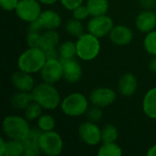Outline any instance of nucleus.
<instances>
[{
  "instance_id": "nucleus-1",
  "label": "nucleus",
  "mask_w": 156,
  "mask_h": 156,
  "mask_svg": "<svg viewBox=\"0 0 156 156\" xmlns=\"http://www.w3.org/2000/svg\"><path fill=\"white\" fill-rule=\"evenodd\" d=\"M33 101H37L44 110L53 111L60 107L61 96L55 84H50L45 81L37 83L31 91Z\"/></svg>"
},
{
  "instance_id": "nucleus-2",
  "label": "nucleus",
  "mask_w": 156,
  "mask_h": 156,
  "mask_svg": "<svg viewBox=\"0 0 156 156\" xmlns=\"http://www.w3.org/2000/svg\"><path fill=\"white\" fill-rule=\"evenodd\" d=\"M47 61L45 51L39 48H27L17 58V68L22 71L31 74L40 72Z\"/></svg>"
},
{
  "instance_id": "nucleus-3",
  "label": "nucleus",
  "mask_w": 156,
  "mask_h": 156,
  "mask_svg": "<svg viewBox=\"0 0 156 156\" xmlns=\"http://www.w3.org/2000/svg\"><path fill=\"white\" fill-rule=\"evenodd\" d=\"M29 122L25 116L16 114L7 115L2 122L3 133L7 139L23 141L31 130Z\"/></svg>"
},
{
  "instance_id": "nucleus-4",
  "label": "nucleus",
  "mask_w": 156,
  "mask_h": 156,
  "mask_svg": "<svg viewBox=\"0 0 156 156\" xmlns=\"http://www.w3.org/2000/svg\"><path fill=\"white\" fill-rule=\"evenodd\" d=\"M77 58L82 61H91L95 59L101 48L100 38L89 32L82 34L76 40Z\"/></svg>"
},
{
  "instance_id": "nucleus-5",
  "label": "nucleus",
  "mask_w": 156,
  "mask_h": 156,
  "mask_svg": "<svg viewBox=\"0 0 156 156\" xmlns=\"http://www.w3.org/2000/svg\"><path fill=\"white\" fill-rule=\"evenodd\" d=\"M90 100L83 93L72 92L61 100L60 110L69 117H80L86 114L90 108Z\"/></svg>"
},
{
  "instance_id": "nucleus-6",
  "label": "nucleus",
  "mask_w": 156,
  "mask_h": 156,
  "mask_svg": "<svg viewBox=\"0 0 156 156\" xmlns=\"http://www.w3.org/2000/svg\"><path fill=\"white\" fill-rule=\"evenodd\" d=\"M39 147L45 155L58 156L63 152L64 142L60 134L55 130L44 132L40 134Z\"/></svg>"
},
{
  "instance_id": "nucleus-7",
  "label": "nucleus",
  "mask_w": 156,
  "mask_h": 156,
  "mask_svg": "<svg viewBox=\"0 0 156 156\" xmlns=\"http://www.w3.org/2000/svg\"><path fill=\"white\" fill-rule=\"evenodd\" d=\"M62 24L61 16L55 10L46 9L43 10L39 17L29 24L28 30L41 32L42 30L58 29Z\"/></svg>"
},
{
  "instance_id": "nucleus-8",
  "label": "nucleus",
  "mask_w": 156,
  "mask_h": 156,
  "mask_svg": "<svg viewBox=\"0 0 156 156\" xmlns=\"http://www.w3.org/2000/svg\"><path fill=\"white\" fill-rule=\"evenodd\" d=\"M41 5L38 0H20L15 12L21 21L30 24L39 17L43 11Z\"/></svg>"
},
{
  "instance_id": "nucleus-9",
  "label": "nucleus",
  "mask_w": 156,
  "mask_h": 156,
  "mask_svg": "<svg viewBox=\"0 0 156 156\" xmlns=\"http://www.w3.org/2000/svg\"><path fill=\"white\" fill-rule=\"evenodd\" d=\"M113 27V19L108 15H102L91 16L87 23L86 28L87 32L101 38L109 35Z\"/></svg>"
},
{
  "instance_id": "nucleus-10",
  "label": "nucleus",
  "mask_w": 156,
  "mask_h": 156,
  "mask_svg": "<svg viewBox=\"0 0 156 156\" xmlns=\"http://www.w3.org/2000/svg\"><path fill=\"white\" fill-rule=\"evenodd\" d=\"M80 139L89 146H97L101 144V129L97 122L86 121L78 129Z\"/></svg>"
},
{
  "instance_id": "nucleus-11",
  "label": "nucleus",
  "mask_w": 156,
  "mask_h": 156,
  "mask_svg": "<svg viewBox=\"0 0 156 156\" xmlns=\"http://www.w3.org/2000/svg\"><path fill=\"white\" fill-rule=\"evenodd\" d=\"M42 81L56 84L63 79V66L60 58L47 59L45 65L40 70Z\"/></svg>"
},
{
  "instance_id": "nucleus-12",
  "label": "nucleus",
  "mask_w": 156,
  "mask_h": 156,
  "mask_svg": "<svg viewBox=\"0 0 156 156\" xmlns=\"http://www.w3.org/2000/svg\"><path fill=\"white\" fill-rule=\"evenodd\" d=\"M117 99L116 91L109 87H98L91 90L89 100L91 105L100 108H106L112 105Z\"/></svg>"
},
{
  "instance_id": "nucleus-13",
  "label": "nucleus",
  "mask_w": 156,
  "mask_h": 156,
  "mask_svg": "<svg viewBox=\"0 0 156 156\" xmlns=\"http://www.w3.org/2000/svg\"><path fill=\"white\" fill-rule=\"evenodd\" d=\"M63 66V79L71 84L79 82L82 78V66L80 62L73 58L61 59Z\"/></svg>"
},
{
  "instance_id": "nucleus-14",
  "label": "nucleus",
  "mask_w": 156,
  "mask_h": 156,
  "mask_svg": "<svg viewBox=\"0 0 156 156\" xmlns=\"http://www.w3.org/2000/svg\"><path fill=\"white\" fill-rule=\"evenodd\" d=\"M33 75L34 74L18 69L12 74L11 83L16 90L31 92L37 85Z\"/></svg>"
},
{
  "instance_id": "nucleus-15",
  "label": "nucleus",
  "mask_w": 156,
  "mask_h": 156,
  "mask_svg": "<svg viewBox=\"0 0 156 156\" xmlns=\"http://www.w3.org/2000/svg\"><path fill=\"white\" fill-rule=\"evenodd\" d=\"M110 40L116 46L124 47L129 45L133 39V30L125 25H114L109 34Z\"/></svg>"
},
{
  "instance_id": "nucleus-16",
  "label": "nucleus",
  "mask_w": 156,
  "mask_h": 156,
  "mask_svg": "<svg viewBox=\"0 0 156 156\" xmlns=\"http://www.w3.org/2000/svg\"><path fill=\"white\" fill-rule=\"evenodd\" d=\"M136 28L144 34H147L156 28V12L150 9L141 11L135 19Z\"/></svg>"
},
{
  "instance_id": "nucleus-17",
  "label": "nucleus",
  "mask_w": 156,
  "mask_h": 156,
  "mask_svg": "<svg viewBox=\"0 0 156 156\" xmlns=\"http://www.w3.org/2000/svg\"><path fill=\"white\" fill-rule=\"evenodd\" d=\"M138 90V80L133 73L122 74L118 80V91L123 97H132Z\"/></svg>"
},
{
  "instance_id": "nucleus-18",
  "label": "nucleus",
  "mask_w": 156,
  "mask_h": 156,
  "mask_svg": "<svg viewBox=\"0 0 156 156\" xmlns=\"http://www.w3.org/2000/svg\"><path fill=\"white\" fill-rule=\"evenodd\" d=\"M41 131L36 128H31L27 136L22 141L25 146L24 156H37L41 154V150L39 147V138Z\"/></svg>"
},
{
  "instance_id": "nucleus-19",
  "label": "nucleus",
  "mask_w": 156,
  "mask_h": 156,
  "mask_svg": "<svg viewBox=\"0 0 156 156\" xmlns=\"http://www.w3.org/2000/svg\"><path fill=\"white\" fill-rule=\"evenodd\" d=\"M143 111L148 118L156 120V87L151 88L144 94Z\"/></svg>"
},
{
  "instance_id": "nucleus-20",
  "label": "nucleus",
  "mask_w": 156,
  "mask_h": 156,
  "mask_svg": "<svg viewBox=\"0 0 156 156\" xmlns=\"http://www.w3.org/2000/svg\"><path fill=\"white\" fill-rule=\"evenodd\" d=\"M59 41L60 36L58 32H57V29L44 30V32L41 33L39 48H41L44 51L51 48H57L59 45Z\"/></svg>"
},
{
  "instance_id": "nucleus-21",
  "label": "nucleus",
  "mask_w": 156,
  "mask_h": 156,
  "mask_svg": "<svg viewBox=\"0 0 156 156\" xmlns=\"http://www.w3.org/2000/svg\"><path fill=\"white\" fill-rule=\"evenodd\" d=\"M33 101L31 92L17 90L10 98V105L14 110L24 111Z\"/></svg>"
},
{
  "instance_id": "nucleus-22",
  "label": "nucleus",
  "mask_w": 156,
  "mask_h": 156,
  "mask_svg": "<svg viewBox=\"0 0 156 156\" xmlns=\"http://www.w3.org/2000/svg\"><path fill=\"white\" fill-rule=\"evenodd\" d=\"M85 5L89 9L90 16L107 15L110 8L108 0H87Z\"/></svg>"
},
{
  "instance_id": "nucleus-23",
  "label": "nucleus",
  "mask_w": 156,
  "mask_h": 156,
  "mask_svg": "<svg viewBox=\"0 0 156 156\" xmlns=\"http://www.w3.org/2000/svg\"><path fill=\"white\" fill-rule=\"evenodd\" d=\"M59 58L60 59H69L77 57V48L76 42L71 40H66L58 45V47Z\"/></svg>"
},
{
  "instance_id": "nucleus-24",
  "label": "nucleus",
  "mask_w": 156,
  "mask_h": 156,
  "mask_svg": "<svg viewBox=\"0 0 156 156\" xmlns=\"http://www.w3.org/2000/svg\"><path fill=\"white\" fill-rule=\"evenodd\" d=\"M97 154L99 156H122V149L116 142L101 143Z\"/></svg>"
},
{
  "instance_id": "nucleus-25",
  "label": "nucleus",
  "mask_w": 156,
  "mask_h": 156,
  "mask_svg": "<svg viewBox=\"0 0 156 156\" xmlns=\"http://www.w3.org/2000/svg\"><path fill=\"white\" fill-rule=\"evenodd\" d=\"M25 154V146L22 141L19 140H6V147L4 156H21Z\"/></svg>"
},
{
  "instance_id": "nucleus-26",
  "label": "nucleus",
  "mask_w": 156,
  "mask_h": 156,
  "mask_svg": "<svg viewBox=\"0 0 156 156\" xmlns=\"http://www.w3.org/2000/svg\"><path fill=\"white\" fill-rule=\"evenodd\" d=\"M56 121L55 118L48 113H42L41 116L37 120V128L42 133L55 130Z\"/></svg>"
},
{
  "instance_id": "nucleus-27",
  "label": "nucleus",
  "mask_w": 156,
  "mask_h": 156,
  "mask_svg": "<svg viewBox=\"0 0 156 156\" xmlns=\"http://www.w3.org/2000/svg\"><path fill=\"white\" fill-rule=\"evenodd\" d=\"M119 138V131L114 124H105L101 129V143L116 142Z\"/></svg>"
},
{
  "instance_id": "nucleus-28",
  "label": "nucleus",
  "mask_w": 156,
  "mask_h": 156,
  "mask_svg": "<svg viewBox=\"0 0 156 156\" xmlns=\"http://www.w3.org/2000/svg\"><path fill=\"white\" fill-rule=\"evenodd\" d=\"M65 30L69 36L76 37H79L80 36L85 33L82 21H80L75 18H71L67 21L65 25Z\"/></svg>"
},
{
  "instance_id": "nucleus-29",
  "label": "nucleus",
  "mask_w": 156,
  "mask_h": 156,
  "mask_svg": "<svg viewBox=\"0 0 156 156\" xmlns=\"http://www.w3.org/2000/svg\"><path fill=\"white\" fill-rule=\"evenodd\" d=\"M43 108L35 101H32L30 104L24 110V116L29 122L37 121L43 113Z\"/></svg>"
},
{
  "instance_id": "nucleus-30",
  "label": "nucleus",
  "mask_w": 156,
  "mask_h": 156,
  "mask_svg": "<svg viewBox=\"0 0 156 156\" xmlns=\"http://www.w3.org/2000/svg\"><path fill=\"white\" fill-rule=\"evenodd\" d=\"M144 48L151 56H156V29L145 34L144 39Z\"/></svg>"
},
{
  "instance_id": "nucleus-31",
  "label": "nucleus",
  "mask_w": 156,
  "mask_h": 156,
  "mask_svg": "<svg viewBox=\"0 0 156 156\" xmlns=\"http://www.w3.org/2000/svg\"><path fill=\"white\" fill-rule=\"evenodd\" d=\"M86 116H87L88 121H90V122H99L102 119V116H103L102 108L92 105L87 111Z\"/></svg>"
},
{
  "instance_id": "nucleus-32",
  "label": "nucleus",
  "mask_w": 156,
  "mask_h": 156,
  "mask_svg": "<svg viewBox=\"0 0 156 156\" xmlns=\"http://www.w3.org/2000/svg\"><path fill=\"white\" fill-rule=\"evenodd\" d=\"M40 38H41V32L28 30L27 35V39H26L27 47H29V48L39 47Z\"/></svg>"
},
{
  "instance_id": "nucleus-33",
  "label": "nucleus",
  "mask_w": 156,
  "mask_h": 156,
  "mask_svg": "<svg viewBox=\"0 0 156 156\" xmlns=\"http://www.w3.org/2000/svg\"><path fill=\"white\" fill-rule=\"evenodd\" d=\"M72 16H73V18L78 19L80 21H84L89 16H90L89 9L86 5H81L76 7L72 11Z\"/></svg>"
},
{
  "instance_id": "nucleus-34",
  "label": "nucleus",
  "mask_w": 156,
  "mask_h": 156,
  "mask_svg": "<svg viewBox=\"0 0 156 156\" xmlns=\"http://www.w3.org/2000/svg\"><path fill=\"white\" fill-rule=\"evenodd\" d=\"M59 2L65 9L73 11L76 7L83 5L84 0H59Z\"/></svg>"
},
{
  "instance_id": "nucleus-35",
  "label": "nucleus",
  "mask_w": 156,
  "mask_h": 156,
  "mask_svg": "<svg viewBox=\"0 0 156 156\" xmlns=\"http://www.w3.org/2000/svg\"><path fill=\"white\" fill-rule=\"evenodd\" d=\"M19 1L20 0H0V5L5 11L11 12V11H15Z\"/></svg>"
},
{
  "instance_id": "nucleus-36",
  "label": "nucleus",
  "mask_w": 156,
  "mask_h": 156,
  "mask_svg": "<svg viewBox=\"0 0 156 156\" xmlns=\"http://www.w3.org/2000/svg\"><path fill=\"white\" fill-rule=\"evenodd\" d=\"M139 3L144 9L153 10L156 6V0H139Z\"/></svg>"
},
{
  "instance_id": "nucleus-37",
  "label": "nucleus",
  "mask_w": 156,
  "mask_h": 156,
  "mask_svg": "<svg viewBox=\"0 0 156 156\" xmlns=\"http://www.w3.org/2000/svg\"><path fill=\"white\" fill-rule=\"evenodd\" d=\"M47 59H53V58H59V54H58V48H51L48 50L45 51Z\"/></svg>"
},
{
  "instance_id": "nucleus-38",
  "label": "nucleus",
  "mask_w": 156,
  "mask_h": 156,
  "mask_svg": "<svg viewBox=\"0 0 156 156\" xmlns=\"http://www.w3.org/2000/svg\"><path fill=\"white\" fill-rule=\"evenodd\" d=\"M149 69L153 73H156V56H152V58L149 63Z\"/></svg>"
},
{
  "instance_id": "nucleus-39",
  "label": "nucleus",
  "mask_w": 156,
  "mask_h": 156,
  "mask_svg": "<svg viewBox=\"0 0 156 156\" xmlns=\"http://www.w3.org/2000/svg\"><path fill=\"white\" fill-rule=\"evenodd\" d=\"M5 147H6V140H5L4 138L0 139V155H5Z\"/></svg>"
},
{
  "instance_id": "nucleus-40",
  "label": "nucleus",
  "mask_w": 156,
  "mask_h": 156,
  "mask_svg": "<svg viewBox=\"0 0 156 156\" xmlns=\"http://www.w3.org/2000/svg\"><path fill=\"white\" fill-rule=\"evenodd\" d=\"M38 1L44 5H55L56 3H58L59 0H38Z\"/></svg>"
},
{
  "instance_id": "nucleus-41",
  "label": "nucleus",
  "mask_w": 156,
  "mask_h": 156,
  "mask_svg": "<svg viewBox=\"0 0 156 156\" xmlns=\"http://www.w3.org/2000/svg\"><path fill=\"white\" fill-rule=\"evenodd\" d=\"M146 154H147V156H156V144L151 146V147L148 149Z\"/></svg>"
},
{
  "instance_id": "nucleus-42",
  "label": "nucleus",
  "mask_w": 156,
  "mask_h": 156,
  "mask_svg": "<svg viewBox=\"0 0 156 156\" xmlns=\"http://www.w3.org/2000/svg\"><path fill=\"white\" fill-rule=\"evenodd\" d=\"M155 12H156V11H155Z\"/></svg>"
}]
</instances>
